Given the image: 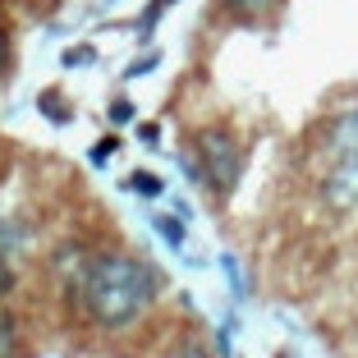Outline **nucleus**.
Here are the masks:
<instances>
[{
  "mask_svg": "<svg viewBox=\"0 0 358 358\" xmlns=\"http://www.w3.org/2000/svg\"><path fill=\"white\" fill-rule=\"evenodd\" d=\"M78 299L101 331H124L157 299V271L138 257H120V253L92 257L83 285H78Z\"/></svg>",
  "mask_w": 358,
  "mask_h": 358,
  "instance_id": "nucleus-1",
  "label": "nucleus"
},
{
  "mask_svg": "<svg viewBox=\"0 0 358 358\" xmlns=\"http://www.w3.org/2000/svg\"><path fill=\"white\" fill-rule=\"evenodd\" d=\"M243 175V152L239 143H234L230 134H216V129H207V134L198 138V179L207 184L211 193H234V184H239Z\"/></svg>",
  "mask_w": 358,
  "mask_h": 358,
  "instance_id": "nucleus-2",
  "label": "nucleus"
},
{
  "mask_svg": "<svg viewBox=\"0 0 358 358\" xmlns=\"http://www.w3.org/2000/svg\"><path fill=\"white\" fill-rule=\"evenodd\" d=\"M327 198L336 202V207H354L358 202V148L340 152V166L327 175Z\"/></svg>",
  "mask_w": 358,
  "mask_h": 358,
  "instance_id": "nucleus-3",
  "label": "nucleus"
},
{
  "mask_svg": "<svg viewBox=\"0 0 358 358\" xmlns=\"http://www.w3.org/2000/svg\"><path fill=\"white\" fill-rule=\"evenodd\" d=\"M275 5H280V0H221V10L230 14V19H239V23H257V19H266Z\"/></svg>",
  "mask_w": 358,
  "mask_h": 358,
  "instance_id": "nucleus-4",
  "label": "nucleus"
},
{
  "mask_svg": "<svg viewBox=\"0 0 358 358\" xmlns=\"http://www.w3.org/2000/svg\"><path fill=\"white\" fill-rule=\"evenodd\" d=\"M354 148H358V106L331 124V152H354Z\"/></svg>",
  "mask_w": 358,
  "mask_h": 358,
  "instance_id": "nucleus-5",
  "label": "nucleus"
},
{
  "mask_svg": "<svg viewBox=\"0 0 358 358\" xmlns=\"http://www.w3.org/2000/svg\"><path fill=\"white\" fill-rule=\"evenodd\" d=\"M14 345H19L14 322H10V317H0V358H14Z\"/></svg>",
  "mask_w": 358,
  "mask_h": 358,
  "instance_id": "nucleus-6",
  "label": "nucleus"
},
{
  "mask_svg": "<svg viewBox=\"0 0 358 358\" xmlns=\"http://www.w3.org/2000/svg\"><path fill=\"white\" fill-rule=\"evenodd\" d=\"M129 189L143 193V198H157V193H161V179L157 175H134V179H129Z\"/></svg>",
  "mask_w": 358,
  "mask_h": 358,
  "instance_id": "nucleus-7",
  "label": "nucleus"
},
{
  "mask_svg": "<svg viewBox=\"0 0 358 358\" xmlns=\"http://www.w3.org/2000/svg\"><path fill=\"white\" fill-rule=\"evenodd\" d=\"M166 5H175V0H152V5H148V14L138 19V28H143V32H152V23L161 19V10H166Z\"/></svg>",
  "mask_w": 358,
  "mask_h": 358,
  "instance_id": "nucleus-8",
  "label": "nucleus"
},
{
  "mask_svg": "<svg viewBox=\"0 0 358 358\" xmlns=\"http://www.w3.org/2000/svg\"><path fill=\"white\" fill-rule=\"evenodd\" d=\"M157 230H161V234H166V239H170V243H175V248H179V243H184V225H170V221H166V216H157Z\"/></svg>",
  "mask_w": 358,
  "mask_h": 358,
  "instance_id": "nucleus-9",
  "label": "nucleus"
},
{
  "mask_svg": "<svg viewBox=\"0 0 358 358\" xmlns=\"http://www.w3.org/2000/svg\"><path fill=\"white\" fill-rule=\"evenodd\" d=\"M115 148H120L115 138H101V143L92 148V161H96V166H101V161H110V157H115Z\"/></svg>",
  "mask_w": 358,
  "mask_h": 358,
  "instance_id": "nucleus-10",
  "label": "nucleus"
},
{
  "mask_svg": "<svg viewBox=\"0 0 358 358\" xmlns=\"http://www.w3.org/2000/svg\"><path fill=\"white\" fill-rule=\"evenodd\" d=\"M170 358H207V349H202L198 340H189V345H179V349H175Z\"/></svg>",
  "mask_w": 358,
  "mask_h": 358,
  "instance_id": "nucleus-11",
  "label": "nucleus"
},
{
  "mask_svg": "<svg viewBox=\"0 0 358 358\" xmlns=\"http://www.w3.org/2000/svg\"><path fill=\"white\" fill-rule=\"evenodd\" d=\"M10 289H14V271H10V262L0 257V299L10 294Z\"/></svg>",
  "mask_w": 358,
  "mask_h": 358,
  "instance_id": "nucleus-12",
  "label": "nucleus"
},
{
  "mask_svg": "<svg viewBox=\"0 0 358 358\" xmlns=\"http://www.w3.org/2000/svg\"><path fill=\"white\" fill-rule=\"evenodd\" d=\"M110 115L124 124V120H134V106H129V101H115V110H110Z\"/></svg>",
  "mask_w": 358,
  "mask_h": 358,
  "instance_id": "nucleus-13",
  "label": "nucleus"
},
{
  "mask_svg": "<svg viewBox=\"0 0 358 358\" xmlns=\"http://www.w3.org/2000/svg\"><path fill=\"white\" fill-rule=\"evenodd\" d=\"M83 60H92V51H87V46H78V51L64 55V64H83Z\"/></svg>",
  "mask_w": 358,
  "mask_h": 358,
  "instance_id": "nucleus-14",
  "label": "nucleus"
},
{
  "mask_svg": "<svg viewBox=\"0 0 358 358\" xmlns=\"http://www.w3.org/2000/svg\"><path fill=\"white\" fill-rule=\"evenodd\" d=\"M5 55H10V42H5V37H0V64H5Z\"/></svg>",
  "mask_w": 358,
  "mask_h": 358,
  "instance_id": "nucleus-15",
  "label": "nucleus"
}]
</instances>
